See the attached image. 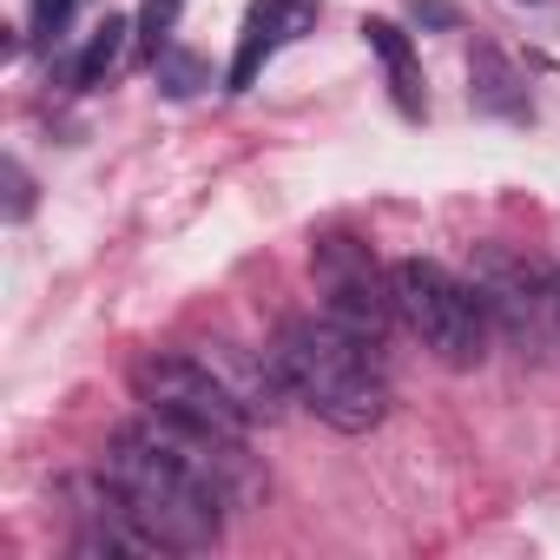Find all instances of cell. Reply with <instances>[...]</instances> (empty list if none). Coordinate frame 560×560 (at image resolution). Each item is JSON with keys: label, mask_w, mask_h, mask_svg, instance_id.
Returning a JSON list of instances; mask_svg holds the SVG:
<instances>
[{"label": "cell", "mask_w": 560, "mask_h": 560, "mask_svg": "<svg viewBox=\"0 0 560 560\" xmlns=\"http://www.w3.org/2000/svg\"><path fill=\"white\" fill-rule=\"evenodd\" d=\"M8 191H14V198H8V218H27V211H34V185H27L21 165H8Z\"/></svg>", "instance_id": "cell-14"}, {"label": "cell", "mask_w": 560, "mask_h": 560, "mask_svg": "<svg viewBox=\"0 0 560 560\" xmlns=\"http://www.w3.org/2000/svg\"><path fill=\"white\" fill-rule=\"evenodd\" d=\"M132 396L145 402V416L191 429V435H218V442H244L250 416L244 402L224 389V376L205 357H178V350H152L132 363Z\"/></svg>", "instance_id": "cell-4"}, {"label": "cell", "mask_w": 560, "mask_h": 560, "mask_svg": "<svg viewBox=\"0 0 560 560\" xmlns=\"http://www.w3.org/2000/svg\"><path fill=\"white\" fill-rule=\"evenodd\" d=\"M475 284H481V298H488L494 324H501L514 343H527V337L540 330V311L553 317V277H540L527 257H508V250H481V270H475Z\"/></svg>", "instance_id": "cell-6"}, {"label": "cell", "mask_w": 560, "mask_h": 560, "mask_svg": "<svg viewBox=\"0 0 560 560\" xmlns=\"http://www.w3.org/2000/svg\"><path fill=\"white\" fill-rule=\"evenodd\" d=\"M317 284H324V311H330L337 324H350V330L370 337V343L389 337V324H396V284L376 270L370 244L330 231V237L317 244Z\"/></svg>", "instance_id": "cell-5"}, {"label": "cell", "mask_w": 560, "mask_h": 560, "mask_svg": "<svg viewBox=\"0 0 560 560\" xmlns=\"http://www.w3.org/2000/svg\"><path fill=\"white\" fill-rule=\"evenodd\" d=\"M311 21H317V0H250V14H244V34H237V54H231L224 86H231V93H250V86H257V73H264V60H270L277 47H291Z\"/></svg>", "instance_id": "cell-7"}, {"label": "cell", "mask_w": 560, "mask_h": 560, "mask_svg": "<svg viewBox=\"0 0 560 560\" xmlns=\"http://www.w3.org/2000/svg\"><path fill=\"white\" fill-rule=\"evenodd\" d=\"M205 363L224 376V389L244 402V416H250V422H270V416H277V396H291V383H284V370H277V357H270V363H250L244 350L211 343V350H205Z\"/></svg>", "instance_id": "cell-8"}, {"label": "cell", "mask_w": 560, "mask_h": 560, "mask_svg": "<svg viewBox=\"0 0 560 560\" xmlns=\"http://www.w3.org/2000/svg\"><path fill=\"white\" fill-rule=\"evenodd\" d=\"M389 284H396V324L429 357H442L448 370H475L488 357L494 311H488L481 284H468V277H455L448 264H429V257H402L389 270Z\"/></svg>", "instance_id": "cell-3"}, {"label": "cell", "mask_w": 560, "mask_h": 560, "mask_svg": "<svg viewBox=\"0 0 560 560\" xmlns=\"http://www.w3.org/2000/svg\"><path fill=\"white\" fill-rule=\"evenodd\" d=\"M363 40H370V54L383 60L396 106L416 119V113H422V67H416V47H409V34H402L396 21H363Z\"/></svg>", "instance_id": "cell-9"}, {"label": "cell", "mask_w": 560, "mask_h": 560, "mask_svg": "<svg viewBox=\"0 0 560 560\" xmlns=\"http://www.w3.org/2000/svg\"><path fill=\"white\" fill-rule=\"evenodd\" d=\"M553 324H560V270H553Z\"/></svg>", "instance_id": "cell-15"}, {"label": "cell", "mask_w": 560, "mask_h": 560, "mask_svg": "<svg viewBox=\"0 0 560 560\" xmlns=\"http://www.w3.org/2000/svg\"><path fill=\"white\" fill-rule=\"evenodd\" d=\"M159 86H165L172 100H185V93L205 86V67H198L191 54H159Z\"/></svg>", "instance_id": "cell-11"}, {"label": "cell", "mask_w": 560, "mask_h": 560, "mask_svg": "<svg viewBox=\"0 0 560 560\" xmlns=\"http://www.w3.org/2000/svg\"><path fill=\"white\" fill-rule=\"evenodd\" d=\"M277 370H284L291 396L337 435H370L389 416V370H383V343L357 337L350 324L324 317H291L270 343Z\"/></svg>", "instance_id": "cell-2"}, {"label": "cell", "mask_w": 560, "mask_h": 560, "mask_svg": "<svg viewBox=\"0 0 560 560\" xmlns=\"http://www.w3.org/2000/svg\"><path fill=\"white\" fill-rule=\"evenodd\" d=\"M100 475L126 501V514L159 540V553H211L224 534V508L257 494V468L244 442L191 435L159 416L106 435Z\"/></svg>", "instance_id": "cell-1"}, {"label": "cell", "mask_w": 560, "mask_h": 560, "mask_svg": "<svg viewBox=\"0 0 560 560\" xmlns=\"http://www.w3.org/2000/svg\"><path fill=\"white\" fill-rule=\"evenodd\" d=\"M67 14H73V0H27V34L34 40H54L67 27Z\"/></svg>", "instance_id": "cell-12"}, {"label": "cell", "mask_w": 560, "mask_h": 560, "mask_svg": "<svg viewBox=\"0 0 560 560\" xmlns=\"http://www.w3.org/2000/svg\"><path fill=\"white\" fill-rule=\"evenodd\" d=\"M119 54H126V21L119 14H106L100 27H93V40L80 47V60H73V86L86 93V86H100L113 67H119Z\"/></svg>", "instance_id": "cell-10"}, {"label": "cell", "mask_w": 560, "mask_h": 560, "mask_svg": "<svg viewBox=\"0 0 560 560\" xmlns=\"http://www.w3.org/2000/svg\"><path fill=\"white\" fill-rule=\"evenodd\" d=\"M172 21H178V0H145V54H152V60L165 54V34H172Z\"/></svg>", "instance_id": "cell-13"}]
</instances>
